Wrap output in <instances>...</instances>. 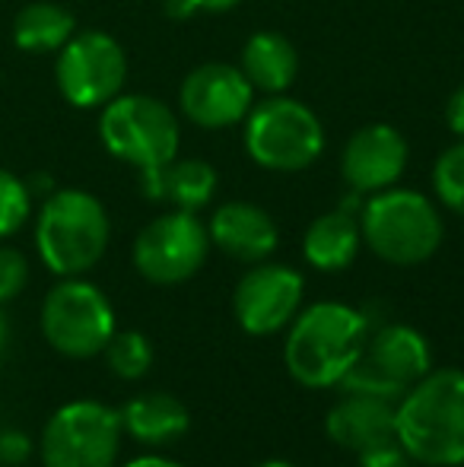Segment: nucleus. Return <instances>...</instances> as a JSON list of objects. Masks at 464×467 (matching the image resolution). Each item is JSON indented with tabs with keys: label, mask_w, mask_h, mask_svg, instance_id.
Wrapping results in <instances>:
<instances>
[{
	"label": "nucleus",
	"mask_w": 464,
	"mask_h": 467,
	"mask_svg": "<svg viewBox=\"0 0 464 467\" xmlns=\"http://www.w3.org/2000/svg\"><path fill=\"white\" fill-rule=\"evenodd\" d=\"M407 464H410V455L401 449L397 439H388V442L359 451V467H407Z\"/></svg>",
	"instance_id": "26"
},
{
	"label": "nucleus",
	"mask_w": 464,
	"mask_h": 467,
	"mask_svg": "<svg viewBox=\"0 0 464 467\" xmlns=\"http://www.w3.org/2000/svg\"><path fill=\"white\" fill-rule=\"evenodd\" d=\"M29 283V261L16 248H0V306L13 302Z\"/></svg>",
	"instance_id": "25"
},
{
	"label": "nucleus",
	"mask_w": 464,
	"mask_h": 467,
	"mask_svg": "<svg viewBox=\"0 0 464 467\" xmlns=\"http://www.w3.org/2000/svg\"><path fill=\"white\" fill-rule=\"evenodd\" d=\"M42 334L61 357H99L115 334V308L96 283L64 277L42 302Z\"/></svg>",
	"instance_id": "7"
},
{
	"label": "nucleus",
	"mask_w": 464,
	"mask_h": 467,
	"mask_svg": "<svg viewBox=\"0 0 464 467\" xmlns=\"http://www.w3.org/2000/svg\"><path fill=\"white\" fill-rule=\"evenodd\" d=\"M77 32V19L70 10L51 0H36V4L23 6L13 19V42L16 48L29 51V55H48V51H61Z\"/></svg>",
	"instance_id": "20"
},
{
	"label": "nucleus",
	"mask_w": 464,
	"mask_h": 467,
	"mask_svg": "<svg viewBox=\"0 0 464 467\" xmlns=\"http://www.w3.org/2000/svg\"><path fill=\"white\" fill-rule=\"evenodd\" d=\"M121 417L99 400H74L51 413L42 430L45 467H115L121 449Z\"/></svg>",
	"instance_id": "8"
},
{
	"label": "nucleus",
	"mask_w": 464,
	"mask_h": 467,
	"mask_svg": "<svg viewBox=\"0 0 464 467\" xmlns=\"http://www.w3.org/2000/svg\"><path fill=\"white\" fill-rule=\"evenodd\" d=\"M359 245H363V229H359L356 216L350 210H331L305 229L303 254L312 267L335 274L356 261Z\"/></svg>",
	"instance_id": "19"
},
{
	"label": "nucleus",
	"mask_w": 464,
	"mask_h": 467,
	"mask_svg": "<svg viewBox=\"0 0 464 467\" xmlns=\"http://www.w3.org/2000/svg\"><path fill=\"white\" fill-rule=\"evenodd\" d=\"M433 188L436 197L446 203L452 213L464 216V140L449 147L433 166Z\"/></svg>",
	"instance_id": "23"
},
{
	"label": "nucleus",
	"mask_w": 464,
	"mask_h": 467,
	"mask_svg": "<svg viewBox=\"0 0 464 467\" xmlns=\"http://www.w3.org/2000/svg\"><path fill=\"white\" fill-rule=\"evenodd\" d=\"M245 150L261 169L303 172L322 156L325 128L315 111L299 99L273 96L248 111Z\"/></svg>",
	"instance_id": "6"
},
{
	"label": "nucleus",
	"mask_w": 464,
	"mask_h": 467,
	"mask_svg": "<svg viewBox=\"0 0 464 467\" xmlns=\"http://www.w3.org/2000/svg\"><path fill=\"white\" fill-rule=\"evenodd\" d=\"M102 353H106V359H108V369L124 381L140 379V375H147V369L153 366V347L137 331L112 334V340H108V347Z\"/></svg>",
	"instance_id": "22"
},
{
	"label": "nucleus",
	"mask_w": 464,
	"mask_h": 467,
	"mask_svg": "<svg viewBox=\"0 0 464 467\" xmlns=\"http://www.w3.org/2000/svg\"><path fill=\"white\" fill-rule=\"evenodd\" d=\"M32 210V191L19 175L0 169V239H10L23 229Z\"/></svg>",
	"instance_id": "24"
},
{
	"label": "nucleus",
	"mask_w": 464,
	"mask_h": 467,
	"mask_svg": "<svg viewBox=\"0 0 464 467\" xmlns=\"http://www.w3.org/2000/svg\"><path fill=\"white\" fill-rule=\"evenodd\" d=\"M181 115L204 130L232 128L248 118L254 105V89L235 64L211 61L194 67L179 89Z\"/></svg>",
	"instance_id": "13"
},
{
	"label": "nucleus",
	"mask_w": 464,
	"mask_h": 467,
	"mask_svg": "<svg viewBox=\"0 0 464 467\" xmlns=\"http://www.w3.org/2000/svg\"><path fill=\"white\" fill-rule=\"evenodd\" d=\"M242 0H166V13L175 19L194 16V13H226Z\"/></svg>",
	"instance_id": "27"
},
{
	"label": "nucleus",
	"mask_w": 464,
	"mask_h": 467,
	"mask_svg": "<svg viewBox=\"0 0 464 467\" xmlns=\"http://www.w3.org/2000/svg\"><path fill=\"white\" fill-rule=\"evenodd\" d=\"M211 245H217L223 254H230L232 261L242 265H261L273 254L280 242L277 223L271 220V213L248 201H232L213 213L211 226Z\"/></svg>",
	"instance_id": "15"
},
{
	"label": "nucleus",
	"mask_w": 464,
	"mask_h": 467,
	"mask_svg": "<svg viewBox=\"0 0 464 467\" xmlns=\"http://www.w3.org/2000/svg\"><path fill=\"white\" fill-rule=\"evenodd\" d=\"M429 369H433V357H429V344L423 340V334H417L407 325H385L363 347L359 359L341 379V388L401 400L404 391L417 385Z\"/></svg>",
	"instance_id": "9"
},
{
	"label": "nucleus",
	"mask_w": 464,
	"mask_h": 467,
	"mask_svg": "<svg viewBox=\"0 0 464 467\" xmlns=\"http://www.w3.org/2000/svg\"><path fill=\"white\" fill-rule=\"evenodd\" d=\"M211 254V233L188 210L162 213L140 229L134 242V267L160 286L191 280Z\"/></svg>",
	"instance_id": "11"
},
{
	"label": "nucleus",
	"mask_w": 464,
	"mask_h": 467,
	"mask_svg": "<svg viewBox=\"0 0 464 467\" xmlns=\"http://www.w3.org/2000/svg\"><path fill=\"white\" fill-rule=\"evenodd\" d=\"M366 315L344 302H315L293 318L284 363L305 388H335L366 347Z\"/></svg>",
	"instance_id": "2"
},
{
	"label": "nucleus",
	"mask_w": 464,
	"mask_h": 467,
	"mask_svg": "<svg viewBox=\"0 0 464 467\" xmlns=\"http://www.w3.org/2000/svg\"><path fill=\"white\" fill-rule=\"evenodd\" d=\"M446 124L449 130H452L459 140H464V87H459L452 93V99H449L446 105Z\"/></svg>",
	"instance_id": "29"
},
{
	"label": "nucleus",
	"mask_w": 464,
	"mask_h": 467,
	"mask_svg": "<svg viewBox=\"0 0 464 467\" xmlns=\"http://www.w3.org/2000/svg\"><path fill=\"white\" fill-rule=\"evenodd\" d=\"M395 439L410 462L464 464V369H429L397 400Z\"/></svg>",
	"instance_id": "1"
},
{
	"label": "nucleus",
	"mask_w": 464,
	"mask_h": 467,
	"mask_svg": "<svg viewBox=\"0 0 464 467\" xmlns=\"http://www.w3.org/2000/svg\"><path fill=\"white\" fill-rule=\"evenodd\" d=\"M6 347H10V325H6V315L0 312V359H4Z\"/></svg>",
	"instance_id": "31"
},
{
	"label": "nucleus",
	"mask_w": 464,
	"mask_h": 467,
	"mask_svg": "<svg viewBox=\"0 0 464 467\" xmlns=\"http://www.w3.org/2000/svg\"><path fill=\"white\" fill-rule=\"evenodd\" d=\"M305 283L293 267L286 265H254L245 277L239 280L232 296V312L242 331L254 337L277 334L296 318L299 302H303Z\"/></svg>",
	"instance_id": "12"
},
{
	"label": "nucleus",
	"mask_w": 464,
	"mask_h": 467,
	"mask_svg": "<svg viewBox=\"0 0 464 467\" xmlns=\"http://www.w3.org/2000/svg\"><path fill=\"white\" fill-rule=\"evenodd\" d=\"M118 417H121V430L143 445L175 442V439L185 436L188 426H191L188 407L166 391H150V394H140V398L128 400V407H124Z\"/></svg>",
	"instance_id": "18"
},
{
	"label": "nucleus",
	"mask_w": 464,
	"mask_h": 467,
	"mask_svg": "<svg viewBox=\"0 0 464 467\" xmlns=\"http://www.w3.org/2000/svg\"><path fill=\"white\" fill-rule=\"evenodd\" d=\"M99 137L115 160L140 169L143 194H150L162 169L179 156L181 143L179 118L153 96H115L102 105Z\"/></svg>",
	"instance_id": "4"
},
{
	"label": "nucleus",
	"mask_w": 464,
	"mask_h": 467,
	"mask_svg": "<svg viewBox=\"0 0 464 467\" xmlns=\"http://www.w3.org/2000/svg\"><path fill=\"white\" fill-rule=\"evenodd\" d=\"M32 451V442L23 432H0V462L4 464H19L26 462Z\"/></svg>",
	"instance_id": "28"
},
{
	"label": "nucleus",
	"mask_w": 464,
	"mask_h": 467,
	"mask_svg": "<svg viewBox=\"0 0 464 467\" xmlns=\"http://www.w3.org/2000/svg\"><path fill=\"white\" fill-rule=\"evenodd\" d=\"M258 467H293L290 462H264V464H258Z\"/></svg>",
	"instance_id": "32"
},
{
	"label": "nucleus",
	"mask_w": 464,
	"mask_h": 467,
	"mask_svg": "<svg viewBox=\"0 0 464 467\" xmlns=\"http://www.w3.org/2000/svg\"><path fill=\"white\" fill-rule=\"evenodd\" d=\"M124 467H185V464L172 462V458H160V455H140V458H134V462H128Z\"/></svg>",
	"instance_id": "30"
},
{
	"label": "nucleus",
	"mask_w": 464,
	"mask_h": 467,
	"mask_svg": "<svg viewBox=\"0 0 464 467\" xmlns=\"http://www.w3.org/2000/svg\"><path fill=\"white\" fill-rule=\"evenodd\" d=\"M407 169V140L391 124H366L347 140L341 175L353 194H378L395 188Z\"/></svg>",
	"instance_id": "14"
},
{
	"label": "nucleus",
	"mask_w": 464,
	"mask_h": 467,
	"mask_svg": "<svg viewBox=\"0 0 464 467\" xmlns=\"http://www.w3.org/2000/svg\"><path fill=\"white\" fill-rule=\"evenodd\" d=\"M395 417H397V400L347 391V398L337 400L328 410L325 426H328L331 442L359 455V451L372 449V445H382L388 439H395Z\"/></svg>",
	"instance_id": "16"
},
{
	"label": "nucleus",
	"mask_w": 464,
	"mask_h": 467,
	"mask_svg": "<svg viewBox=\"0 0 464 467\" xmlns=\"http://www.w3.org/2000/svg\"><path fill=\"white\" fill-rule=\"evenodd\" d=\"M57 89L74 109H102L128 80V57L108 32H74L57 55Z\"/></svg>",
	"instance_id": "10"
},
{
	"label": "nucleus",
	"mask_w": 464,
	"mask_h": 467,
	"mask_svg": "<svg viewBox=\"0 0 464 467\" xmlns=\"http://www.w3.org/2000/svg\"><path fill=\"white\" fill-rule=\"evenodd\" d=\"M112 223L99 197L80 188L55 191L36 220V248L51 274L80 277L99 265L108 248Z\"/></svg>",
	"instance_id": "3"
},
{
	"label": "nucleus",
	"mask_w": 464,
	"mask_h": 467,
	"mask_svg": "<svg viewBox=\"0 0 464 467\" xmlns=\"http://www.w3.org/2000/svg\"><path fill=\"white\" fill-rule=\"evenodd\" d=\"M359 229L372 252L397 267L423 265L442 245V216L429 197L407 188H385L366 201Z\"/></svg>",
	"instance_id": "5"
},
{
	"label": "nucleus",
	"mask_w": 464,
	"mask_h": 467,
	"mask_svg": "<svg viewBox=\"0 0 464 467\" xmlns=\"http://www.w3.org/2000/svg\"><path fill=\"white\" fill-rule=\"evenodd\" d=\"M217 194V169L207 160H179L175 156L160 172L156 185L150 188L147 197L153 201H172L179 210L198 213L201 207L213 201Z\"/></svg>",
	"instance_id": "21"
},
{
	"label": "nucleus",
	"mask_w": 464,
	"mask_h": 467,
	"mask_svg": "<svg viewBox=\"0 0 464 467\" xmlns=\"http://www.w3.org/2000/svg\"><path fill=\"white\" fill-rule=\"evenodd\" d=\"M239 70L245 74V80L252 83L254 93L280 96L284 89H290L293 80H296L299 55L286 36L264 29V32H254V36L245 42Z\"/></svg>",
	"instance_id": "17"
}]
</instances>
